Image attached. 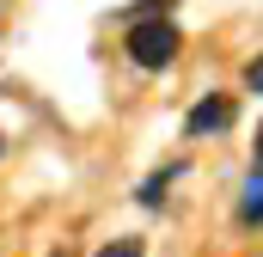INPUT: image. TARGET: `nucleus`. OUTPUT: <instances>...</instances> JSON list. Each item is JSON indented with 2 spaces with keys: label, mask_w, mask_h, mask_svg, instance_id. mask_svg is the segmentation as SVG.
<instances>
[{
  "label": "nucleus",
  "mask_w": 263,
  "mask_h": 257,
  "mask_svg": "<svg viewBox=\"0 0 263 257\" xmlns=\"http://www.w3.org/2000/svg\"><path fill=\"white\" fill-rule=\"evenodd\" d=\"M257 172H263V123H257Z\"/></svg>",
  "instance_id": "8"
},
{
  "label": "nucleus",
  "mask_w": 263,
  "mask_h": 257,
  "mask_svg": "<svg viewBox=\"0 0 263 257\" xmlns=\"http://www.w3.org/2000/svg\"><path fill=\"white\" fill-rule=\"evenodd\" d=\"M178 43H184V31H178L172 19H135L123 49H129L135 67H172L178 62Z\"/></svg>",
  "instance_id": "1"
},
{
  "label": "nucleus",
  "mask_w": 263,
  "mask_h": 257,
  "mask_svg": "<svg viewBox=\"0 0 263 257\" xmlns=\"http://www.w3.org/2000/svg\"><path fill=\"white\" fill-rule=\"evenodd\" d=\"M172 6H178V0H135V6L123 12V19H129V25H135V19H165Z\"/></svg>",
  "instance_id": "5"
},
{
  "label": "nucleus",
  "mask_w": 263,
  "mask_h": 257,
  "mask_svg": "<svg viewBox=\"0 0 263 257\" xmlns=\"http://www.w3.org/2000/svg\"><path fill=\"white\" fill-rule=\"evenodd\" d=\"M239 221H245V227H257V221H263V172H251V178H245V196H239Z\"/></svg>",
  "instance_id": "3"
},
{
  "label": "nucleus",
  "mask_w": 263,
  "mask_h": 257,
  "mask_svg": "<svg viewBox=\"0 0 263 257\" xmlns=\"http://www.w3.org/2000/svg\"><path fill=\"white\" fill-rule=\"evenodd\" d=\"M178 172H184V166H165V172H153V178L141 184V208H159V202H165V184H172Z\"/></svg>",
  "instance_id": "4"
},
{
  "label": "nucleus",
  "mask_w": 263,
  "mask_h": 257,
  "mask_svg": "<svg viewBox=\"0 0 263 257\" xmlns=\"http://www.w3.org/2000/svg\"><path fill=\"white\" fill-rule=\"evenodd\" d=\"M55 257H62V251H55Z\"/></svg>",
  "instance_id": "9"
},
{
  "label": "nucleus",
  "mask_w": 263,
  "mask_h": 257,
  "mask_svg": "<svg viewBox=\"0 0 263 257\" xmlns=\"http://www.w3.org/2000/svg\"><path fill=\"white\" fill-rule=\"evenodd\" d=\"M245 86H251V92H263V56H257L251 67H245Z\"/></svg>",
  "instance_id": "7"
},
{
  "label": "nucleus",
  "mask_w": 263,
  "mask_h": 257,
  "mask_svg": "<svg viewBox=\"0 0 263 257\" xmlns=\"http://www.w3.org/2000/svg\"><path fill=\"white\" fill-rule=\"evenodd\" d=\"M220 128H233V98H227V92H208L202 104H190V117H184V135H190V141L220 135Z\"/></svg>",
  "instance_id": "2"
},
{
  "label": "nucleus",
  "mask_w": 263,
  "mask_h": 257,
  "mask_svg": "<svg viewBox=\"0 0 263 257\" xmlns=\"http://www.w3.org/2000/svg\"><path fill=\"white\" fill-rule=\"evenodd\" d=\"M92 257H147V245L141 239H110L104 251H92Z\"/></svg>",
  "instance_id": "6"
}]
</instances>
